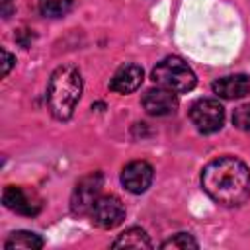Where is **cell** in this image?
<instances>
[{
	"instance_id": "obj_1",
	"label": "cell",
	"mask_w": 250,
	"mask_h": 250,
	"mask_svg": "<svg viewBox=\"0 0 250 250\" xmlns=\"http://www.w3.org/2000/svg\"><path fill=\"white\" fill-rule=\"evenodd\" d=\"M205 193L225 207H238L250 197V170L234 156H219L201 172Z\"/></svg>"
},
{
	"instance_id": "obj_2",
	"label": "cell",
	"mask_w": 250,
	"mask_h": 250,
	"mask_svg": "<svg viewBox=\"0 0 250 250\" xmlns=\"http://www.w3.org/2000/svg\"><path fill=\"white\" fill-rule=\"evenodd\" d=\"M82 94V76L76 66L62 64L53 70L47 84V105L53 117L66 121L72 117Z\"/></svg>"
},
{
	"instance_id": "obj_3",
	"label": "cell",
	"mask_w": 250,
	"mask_h": 250,
	"mask_svg": "<svg viewBox=\"0 0 250 250\" xmlns=\"http://www.w3.org/2000/svg\"><path fill=\"white\" fill-rule=\"evenodd\" d=\"M152 80L156 86L172 90L176 94H184L193 90L197 78L193 74V70L188 66V62L180 57H164L160 62H156V66L152 68Z\"/></svg>"
},
{
	"instance_id": "obj_4",
	"label": "cell",
	"mask_w": 250,
	"mask_h": 250,
	"mask_svg": "<svg viewBox=\"0 0 250 250\" xmlns=\"http://www.w3.org/2000/svg\"><path fill=\"white\" fill-rule=\"evenodd\" d=\"M189 119L195 125L199 133H215L225 123V109L219 104V100L213 98H201L189 107Z\"/></svg>"
},
{
	"instance_id": "obj_5",
	"label": "cell",
	"mask_w": 250,
	"mask_h": 250,
	"mask_svg": "<svg viewBox=\"0 0 250 250\" xmlns=\"http://www.w3.org/2000/svg\"><path fill=\"white\" fill-rule=\"evenodd\" d=\"M102 182H104L102 174L100 172H92V174L84 176L76 184V188H74V191L70 195V209H72L74 215H88L92 211L96 199L100 197Z\"/></svg>"
},
{
	"instance_id": "obj_6",
	"label": "cell",
	"mask_w": 250,
	"mask_h": 250,
	"mask_svg": "<svg viewBox=\"0 0 250 250\" xmlns=\"http://www.w3.org/2000/svg\"><path fill=\"white\" fill-rule=\"evenodd\" d=\"M92 223L100 229H115L125 219V207L119 197L115 195H102L96 199L92 211H90Z\"/></svg>"
},
{
	"instance_id": "obj_7",
	"label": "cell",
	"mask_w": 250,
	"mask_h": 250,
	"mask_svg": "<svg viewBox=\"0 0 250 250\" xmlns=\"http://www.w3.org/2000/svg\"><path fill=\"white\" fill-rule=\"evenodd\" d=\"M2 203L14 211V213H20V215H25V217H33L41 211V197L33 191V189H25V188H20V186H8L2 193Z\"/></svg>"
},
{
	"instance_id": "obj_8",
	"label": "cell",
	"mask_w": 250,
	"mask_h": 250,
	"mask_svg": "<svg viewBox=\"0 0 250 250\" xmlns=\"http://www.w3.org/2000/svg\"><path fill=\"white\" fill-rule=\"evenodd\" d=\"M145 111L148 115H154V117H162V115H170L178 109V98H176V92L172 90H166V88H150L143 94V100H141Z\"/></svg>"
},
{
	"instance_id": "obj_9",
	"label": "cell",
	"mask_w": 250,
	"mask_h": 250,
	"mask_svg": "<svg viewBox=\"0 0 250 250\" xmlns=\"http://www.w3.org/2000/svg\"><path fill=\"white\" fill-rule=\"evenodd\" d=\"M152 166L145 160H133L121 170V184L131 193H143L152 184Z\"/></svg>"
},
{
	"instance_id": "obj_10",
	"label": "cell",
	"mask_w": 250,
	"mask_h": 250,
	"mask_svg": "<svg viewBox=\"0 0 250 250\" xmlns=\"http://www.w3.org/2000/svg\"><path fill=\"white\" fill-rule=\"evenodd\" d=\"M143 82V68L139 64L127 62L115 70V74L109 80V88L117 94H131L135 92Z\"/></svg>"
},
{
	"instance_id": "obj_11",
	"label": "cell",
	"mask_w": 250,
	"mask_h": 250,
	"mask_svg": "<svg viewBox=\"0 0 250 250\" xmlns=\"http://www.w3.org/2000/svg\"><path fill=\"white\" fill-rule=\"evenodd\" d=\"M213 92L225 100H238L250 94V78L246 74H229L213 82Z\"/></svg>"
},
{
	"instance_id": "obj_12",
	"label": "cell",
	"mask_w": 250,
	"mask_h": 250,
	"mask_svg": "<svg viewBox=\"0 0 250 250\" xmlns=\"http://www.w3.org/2000/svg\"><path fill=\"white\" fill-rule=\"evenodd\" d=\"M6 250H39L43 248V238L29 230H16L4 242Z\"/></svg>"
},
{
	"instance_id": "obj_13",
	"label": "cell",
	"mask_w": 250,
	"mask_h": 250,
	"mask_svg": "<svg viewBox=\"0 0 250 250\" xmlns=\"http://www.w3.org/2000/svg\"><path fill=\"white\" fill-rule=\"evenodd\" d=\"M111 246L113 248H152V242L143 229L131 227L125 232H121L119 238Z\"/></svg>"
},
{
	"instance_id": "obj_14",
	"label": "cell",
	"mask_w": 250,
	"mask_h": 250,
	"mask_svg": "<svg viewBox=\"0 0 250 250\" xmlns=\"http://www.w3.org/2000/svg\"><path fill=\"white\" fill-rule=\"evenodd\" d=\"M72 8V0H39V10L47 18H62Z\"/></svg>"
},
{
	"instance_id": "obj_15",
	"label": "cell",
	"mask_w": 250,
	"mask_h": 250,
	"mask_svg": "<svg viewBox=\"0 0 250 250\" xmlns=\"http://www.w3.org/2000/svg\"><path fill=\"white\" fill-rule=\"evenodd\" d=\"M160 246H162V248H182V250H186V248H197V242H195V238H193L191 234H188V232H178V234H174L172 238L164 240Z\"/></svg>"
},
{
	"instance_id": "obj_16",
	"label": "cell",
	"mask_w": 250,
	"mask_h": 250,
	"mask_svg": "<svg viewBox=\"0 0 250 250\" xmlns=\"http://www.w3.org/2000/svg\"><path fill=\"white\" fill-rule=\"evenodd\" d=\"M232 123L238 129H242V131H250V104H244V105H240V107L234 109Z\"/></svg>"
},
{
	"instance_id": "obj_17",
	"label": "cell",
	"mask_w": 250,
	"mask_h": 250,
	"mask_svg": "<svg viewBox=\"0 0 250 250\" xmlns=\"http://www.w3.org/2000/svg\"><path fill=\"white\" fill-rule=\"evenodd\" d=\"M2 76H8V72H10V68L14 66V62H16V57L12 55V53H8L6 49H2Z\"/></svg>"
},
{
	"instance_id": "obj_18",
	"label": "cell",
	"mask_w": 250,
	"mask_h": 250,
	"mask_svg": "<svg viewBox=\"0 0 250 250\" xmlns=\"http://www.w3.org/2000/svg\"><path fill=\"white\" fill-rule=\"evenodd\" d=\"M2 4V18H10L14 12V0H0Z\"/></svg>"
}]
</instances>
